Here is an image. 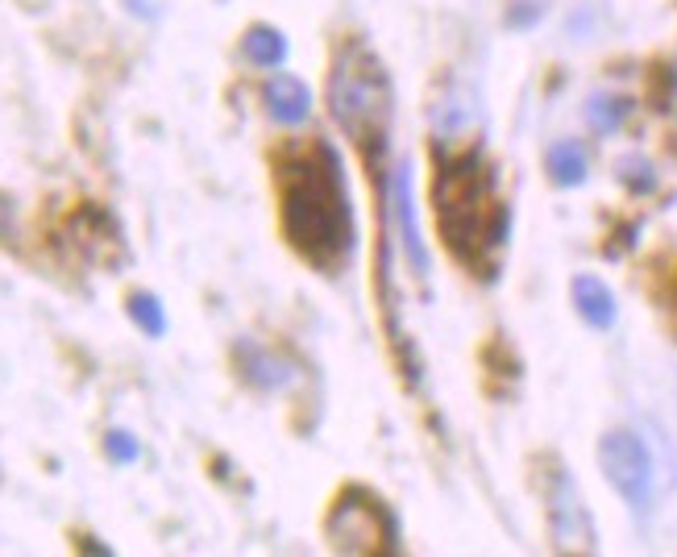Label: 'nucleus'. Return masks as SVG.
<instances>
[{"mask_svg":"<svg viewBox=\"0 0 677 557\" xmlns=\"http://www.w3.org/2000/svg\"><path fill=\"white\" fill-rule=\"evenodd\" d=\"M241 51L254 67H279L288 59V38L279 34L274 25H250L241 38Z\"/></svg>","mask_w":677,"mask_h":557,"instance_id":"4468645a","label":"nucleus"},{"mask_svg":"<svg viewBox=\"0 0 677 557\" xmlns=\"http://www.w3.org/2000/svg\"><path fill=\"white\" fill-rule=\"evenodd\" d=\"M574 308L586 325H594V329H611V325H615V296H611V287L603 278H594V275L574 278Z\"/></svg>","mask_w":677,"mask_h":557,"instance_id":"f8f14e48","label":"nucleus"},{"mask_svg":"<svg viewBox=\"0 0 677 557\" xmlns=\"http://www.w3.org/2000/svg\"><path fill=\"white\" fill-rule=\"evenodd\" d=\"M433 204H437L440 238L449 245V254L461 266L478 271V278H491L494 254L508 242V204L494 192L491 167L482 162L478 150L440 167Z\"/></svg>","mask_w":677,"mask_h":557,"instance_id":"f03ea898","label":"nucleus"},{"mask_svg":"<svg viewBox=\"0 0 677 557\" xmlns=\"http://www.w3.org/2000/svg\"><path fill=\"white\" fill-rule=\"evenodd\" d=\"M428 117H433V134L437 141H461V138H475L482 117H478V101L475 92H466L461 84H445L433 96V108H428Z\"/></svg>","mask_w":677,"mask_h":557,"instance_id":"6e6552de","label":"nucleus"},{"mask_svg":"<svg viewBox=\"0 0 677 557\" xmlns=\"http://www.w3.org/2000/svg\"><path fill=\"white\" fill-rule=\"evenodd\" d=\"M549 533H553L558 554H594L598 549L591 512L582 507L574 479L561 466H553V474H549Z\"/></svg>","mask_w":677,"mask_h":557,"instance_id":"0eeeda50","label":"nucleus"},{"mask_svg":"<svg viewBox=\"0 0 677 557\" xmlns=\"http://www.w3.org/2000/svg\"><path fill=\"white\" fill-rule=\"evenodd\" d=\"M274 188L291 250L324 275H341L357 254V221L337 150L329 141L283 150L274 162Z\"/></svg>","mask_w":677,"mask_h":557,"instance_id":"f257e3e1","label":"nucleus"},{"mask_svg":"<svg viewBox=\"0 0 677 557\" xmlns=\"http://www.w3.org/2000/svg\"><path fill=\"white\" fill-rule=\"evenodd\" d=\"M233 366H238L241 383L258 387V391H283L295 383V366L283 358L279 349L254 346V341H238L233 346Z\"/></svg>","mask_w":677,"mask_h":557,"instance_id":"1a4fd4ad","label":"nucleus"},{"mask_svg":"<svg viewBox=\"0 0 677 557\" xmlns=\"http://www.w3.org/2000/svg\"><path fill=\"white\" fill-rule=\"evenodd\" d=\"M125 313H129V320L146 337H163L167 333V313H163V299L154 296V292H134V296L125 299Z\"/></svg>","mask_w":677,"mask_h":557,"instance_id":"2eb2a0df","label":"nucleus"},{"mask_svg":"<svg viewBox=\"0 0 677 557\" xmlns=\"http://www.w3.org/2000/svg\"><path fill=\"white\" fill-rule=\"evenodd\" d=\"M627 101L624 96H607V92H598V96H591V105H586V117H591V125L598 129V134H615L619 125L627 122Z\"/></svg>","mask_w":677,"mask_h":557,"instance_id":"dca6fc26","label":"nucleus"},{"mask_svg":"<svg viewBox=\"0 0 677 557\" xmlns=\"http://www.w3.org/2000/svg\"><path fill=\"white\" fill-rule=\"evenodd\" d=\"M598 466H603L611 487L619 491L636 512H644V507L653 504V491H657V466H653L648 445H644L636 433L615 429V433L603 437V441H598Z\"/></svg>","mask_w":677,"mask_h":557,"instance_id":"423d86ee","label":"nucleus"},{"mask_svg":"<svg viewBox=\"0 0 677 557\" xmlns=\"http://www.w3.org/2000/svg\"><path fill=\"white\" fill-rule=\"evenodd\" d=\"M21 4H25V9H30V13H42V9H46V4H51V0H21Z\"/></svg>","mask_w":677,"mask_h":557,"instance_id":"412c9836","label":"nucleus"},{"mask_svg":"<svg viewBox=\"0 0 677 557\" xmlns=\"http://www.w3.org/2000/svg\"><path fill=\"white\" fill-rule=\"evenodd\" d=\"M104 453H108V462H117V466H129V462H137L142 445H137L134 433H125V429H113V433L104 437Z\"/></svg>","mask_w":677,"mask_h":557,"instance_id":"a211bd4d","label":"nucleus"},{"mask_svg":"<svg viewBox=\"0 0 677 557\" xmlns=\"http://www.w3.org/2000/svg\"><path fill=\"white\" fill-rule=\"evenodd\" d=\"M59 245L75 262L104 266V271H113V266H121V262L129 259L117 217L108 209H101V204H80V209L71 212L67 221L59 225Z\"/></svg>","mask_w":677,"mask_h":557,"instance_id":"39448f33","label":"nucleus"},{"mask_svg":"<svg viewBox=\"0 0 677 557\" xmlns=\"http://www.w3.org/2000/svg\"><path fill=\"white\" fill-rule=\"evenodd\" d=\"M262 105L279 125H304L312 117V92L300 75H271L262 87Z\"/></svg>","mask_w":677,"mask_h":557,"instance_id":"9d476101","label":"nucleus"},{"mask_svg":"<svg viewBox=\"0 0 677 557\" xmlns=\"http://www.w3.org/2000/svg\"><path fill=\"white\" fill-rule=\"evenodd\" d=\"M75 545H80L84 554H101V557H108V554H113L108 545H96V537H80V540H75Z\"/></svg>","mask_w":677,"mask_h":557,"instance_id":"aec40b11","label":"nucleus"},{"mask_svg":"<svg viewBox=\"0 0 677 557\" xmlns=\"http://www.w3.org/2000/svg\"><path fill=\"white\" fill-rule=\"evenodd\" d=\"M395 212H399V225H404V250H407V262L416 271H428V254H424V238H420V225H416V200H412V162H399L395 171Z\"/></svg>","mask_w":677,"mask_h":557,"instance_id":"9b49d317","label":"nucleus"},{"mask_svg":"<svg viewBox=\"0 0 677 557\" xmlns=\"http://www.w3.org/2000/svg\"><path fill=\"white\" fill-rule=\"evenodd\" d=\"M669 141H674V150H677V125H674V134H669Z\"/></svg>","mask_w":677,"mask_h":557,"instance_id":"4be33fe9","label":"nucleus"},{"mask_svg":"<svg viewBox=\"0 0 677 557\" xmlns=\"http://www.w3.org/2000/svg\"><path fill=\"white\" fill-rule=\"evenodd\" d=\"M615 171H619V179H624L632 192H653L657 188V171H653V162L644 155H624Z\"/></svg>","mask_w":677,"mask_h":557,"instance_id":"f3484780","label":"nucleus"},{"mask_svg":"<svg viewBox=\"0 0 677 557\" xmlns=\"http://www.w3.org/2000/svg\"><path fill=\"white\" fill-rule=\"evenodd\" d=\"M329 113L345 138L354 141L366 158H374L387 146L390 113H395V92H390V75L383 59L350 38L333 59L329 71Z\"/></svg>","mask_w":677,"mask_h":557,"instance_id":"7ed1b4c3","label":"nucleus"},{"mask_svg":"<svg viewBox=\"0 0 677 557\" xmlns=\"http://www.w3.org/2000/svg\"><path fill=\"white\" fill-rule=\"evenodd\" d=\"M0 245H18V204L9 192H0Z\"/></svg>","mask_w":677,"mask_h":557,"instance_id":"6ab92c4d","label":"nucleus"},{"mask_svg":"<svg viewBox=\"0 0 677 557\" xmlns=\"http://www.w3.org/2000/svg\"><path fill=\"white\" fill-rule=\"evenodd\" d=\"M324 540L329 549L350 557H383L399 549V533L387 504L366 487H345L324 516Z\"/></svg>","mask_w":677,"mask_h":557,"instance_id":"20e7f679","label":"nucleus"},{"mask_svg":"<svg viewBox=\"0 0 677 557\" xmlns=\"http://www.w3.org/2000/svg\"><path fill=\"white\" fill-rule=\"evenodd\" d=\"M544 167L553 175V183L577 188V183H586V175H591V158H586V150H582L577 141H558V146L544 155Z\"/></svg>","mask_w":677,"mask_h":557,"instance_id":"ddd939ff","label":"nucleus"}]
</instances>
